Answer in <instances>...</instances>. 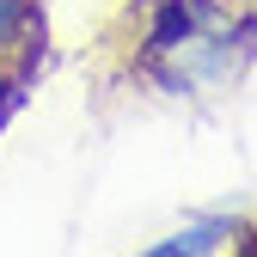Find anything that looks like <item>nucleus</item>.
I'll return each instance as SVG.
<instances>
[{
    "instance_id": "4",
    "label": "nucleus",
    "mask_w": 257,
    "mask_h": 257,
    "mask_svg": "<svg viewBox=\"0 0 257 257\" xmlns=\"http://www.w3.org/2000/svg\"><path fill=\"white\" fill-rule=\"evenodd\" d=\"M0 98H7V74H0Z\"/></svg>"
},
{
    "instance_id": "2",
    "label": "nucleus",
    "mask_w": 257,
    "mask_h": 257,
    "mask_svg": "<svg viewBox=\"0 0 257 257\" xmlns=\"http://www.w3.org/2000/svg\"><path fill=\"white\" fill-rule=\"evenodd\" d=\"M233 227L227 220H202V227H178L172 239H153L147 257H178V251H220V239H227Z\"/></svg>"
},
{
    "instance_id": "1",
    "label": "nucleus",
    "mask_w": 257,
    "mask_h": 257,
    "mask_svg": "<svg viewBox=\"0 0 257 257\" xmlns=\"http://www.w3.org/2000/svg\"><path fill=\"white\" fill-rule=\"evenodd\" d=\"M257 55L251 0H147L135 19V74L172 98L214 92Z\"/></svg>"
},
{
    "instance_id": "3",
    "label": "nucleus",
    "mask_w": 257,
    "mask_h": 257,
    "mask_svg": "<svg viewBox=\"0 0 257 257\" xmlns=\"http://www.w3.org/2000/svg\"><path fill=\"white\" fill-rule=\"evenodd\" d=\"M37 13V0H0V55L25 43V25Z\"/></svg>"
}]
</instances>
